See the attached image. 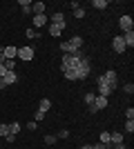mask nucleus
Instances as JSON below:
<instances>
[{"label":"nucleus","mask_w":134,"mask_h":149,"mask_svg":"<svg viewBox=\"0 0 134 149\" xmlns=\"http://www.w3.org/2000/svg\"><path fill=\"white\" fill-rule=\"evenodd\" d=\"M27 38H29V40H38L40 36H43V33H40V31H36L34 29V27H29V29H27V33H25Z\"/></svg>","instance_id":"nucleus-18"},{"label":"nucleus","mask_w":134,"mask_h":149,"mask_svg":"<svg viewBox=\"0 0 134 149\" xmlns=\"http://www.w3.org/2000/svg\"><path fill=\"white\" fill-rule=\"evenodd\" d=\"M5 140H7L9 145H11V143H16V134H7V136H5Z\"/></svg>","instance_id":"nucleus-30"},{"label":"nucleus","mask_w":134,"mask_h":149,"mask_svg":"<svg viewBox=\"0 0 134 149\" xmlns=\"http://www.w3.org/2000/svg\"><path fill=\"white\" fill-rule=\"evenodd\" d=\"M89 71H92V62H89V58H81L78 67L74 69V74H76V80H85V78L89 76Z\"/></svg>","instance_id":"nucleus-3"},{"label":"nucleus","mask_w":134,"mask_h":149,"mask_svg":"<svg viewBox=\"0 0 134 149\" xmlns=\"http://www.w3.org/2000/svg\"><path fill=\"white\" fill-rule=\"evenodd\" d=\"M123 91L125 93H134V85L132 82H125V85H123Z\"/></svg>","instance_id":"nucleus-28"},{"label":"nucleus","mask_w":134,"mask_h":149,"mask_svg":"<svg viewBox=\"0 0 134 149\" xmlns=\"http://www.w3.org/2000/svg\"><path fill=\"white\" fill-rule=\"evenodd\" d=\"M49 22V18H47V13H40V16H34V20H32V25H34V29L36 31H43V27Z\"/></svg>","instance_id":"nucleus-9"},{"label":"nucleus","mask_w":134,"mask_h":149,"mask_svg":"<svg viewBox=\"0 0 134 149\" xmlns=\"http://www.w3.org/2000/svg\"><path fill=\"white\" fill-rule=\"evenodd\" d=\"M2 74H5V65H0V78H2Z\"/></svg>","instance_id":"nucleus-36"},{"label":"nucleus","mask_w":134,"mask_h":149,"mask_svg":"<svg viewBox=\"0 0 134 149\" xmlns=\"http://www.w3.org/2000/svg\"><path fill=\"white\" fill-rule=\"evenodd\" d=\"M7 134H9V125H7V123H0V136L5 138Z\"/></svg>","instance_id":"nucleus-27"},{"label":"nucleus","mask_w":134,"mask_h":149,"mask_svg":"<svg viewBox=\"0 0 134 149\" xmlns=\"http://www.w3.org/2000/svg\"><path fill=\"white\" fill-rule=\"evenodd\" d=\"M103 78H105V82L109 85V89H112V91H114V89H119V85H121V82H119V74H116L114 69H107V71L103 74Z\"/></svg>","instance_id":"nucleus-4"},{"label":"nucleus","mask_w":134,"mask_h":149,"mask_svg":"<svg viewBox=\"0 0 134 149\" xmlns=\"http://www.w3.org/2000/svg\"><path fill=\"white\" fill-rule=\"evenodd\" d=\"M58 138H69V131L63 129V131H58Z\"/></svg>","instance_id":"nucleus-32"},{"label":"nucleus","mask_w":134,"mask_h":149,"mask_svg":"<svg viewBox=\"0 0 134 149\" xmlns=\"http://www.w3.org/2000/svg\"><path fill=\"white\" fill-rule=\"evenodd\" d=\"M125 118H128V120H134V109H132V107L125 111Z\"/></svg>","instance_id":"nucleus-31"},{"label":"nucleus","mask_w":134,"mask_h":149,"mask_svg":"<svg viewBox=\"0 0 134 149\" xmlns=\"http://www.w3.org/2000/svg\"><path fill=\"white\" fill-rule=\"evenodd\" d=\"M34 47H29V45H25V47H18V54H16V58H20V60H25V62H29V60H34Z\"/></svg>","instance_id":"nucleus-5"},{"label":"nucleus","mask_w":134,"mask_h":149,"mask_svg":"<svg viewBox=\"0 0 134 149\" xmlns=\"http://www.w3.org/2000/svg\"><path fill=\"white\" fill-rule=\"evenodd\" d=\"M94 9H107V0H92Z\"/></svg>","instance_id":"nucleus-20"},{"label":"nucleus","mask_w":134,"mask_h":149,"mask_svg":"<svg viewBox=\"0 0 134 149\" xmlns=\"http://www.w3.org/2000/svg\"><path fill=\"white\" fill-rule=\"evenodd\" d=\"M5 60H7V58L2 56V54H0V65H5Z\"/></svg>","instance_id":"nucleus-37"},{"label":"nucleus","mask_w":134,"mask_h":149,"mask_svg":"<svg viewBox=\"0 0 134 149\" xmlns=\"http://www.w3.org/2000/svg\"><path fill=\"white\" fill-rule=\"evenodd\" d=\"M96 87H98V96H105V98H107V96H112V89H109V85L105 82V78H103V76H98V78H96Z\"/></svg>","instance_id":"nucleus-6"},{"label":"nucleus","mask_w":134,"mask_h":149,"mask_svg":"<svg viewBox=\"0 0 134 149\" xmlns=\"http://www.w3.org/2000/svg\"><path fill=\"white\" fill-rule=\"evenodd\" d=\"M0 54L7 58V60H16V54H18V47H13V45H5V47H0Z\"/></svg>","instance_id":"nucleus-7"},{"label":"nucleus","mask_w":134,"mask_h":149,"mask_svg":"<svg viewBox=\"0 0 134 149\" xmlns=\"http://www.w3.org/2000/svg\"><path fill=\"white\" fill-rule=\"evenodd\" d=\"M43 118H45V113H43V111H36V123H40Z\"/></svg>","instance_id":"nucleus-33"},{"label":"nucleus","mask_w":134,"mask_h":149,"mask_svg":"<svg viewBox=\"0 0 134 149\" xmlns=\"http://www.w3.org/2000/svg\"><path fill=\"white\" fill-rule=\"evenodd\" d=\"M98 143L109 145V131H101V140H98Z\"/></svg>","instance_id":"nucleus-24"},{"label":"nucleus","mask_w":134,"mask_h":149,"mask_svg":"<svg viewBox=\"0 0 134 149\" xmlns=\"http://www.w3.org/2000/svg\"><path fill=\"white\" fill-rule=\"evenodd\" d=\"M81 149H94V145H83Z\"/></svg>","instance_id":"nucleus-35"},{"label":"nucleus","mask_w":134,"mask_h":149,"mask_svg":"<svg viewBox=\"0 0 134 149\" xmlns=\"http://www.w3.org/2000/svg\"><path fill=\"white\" fill-rule=\"evenodd\" d=\"M119 27L123 29V33H125V31H134V20H132V16H121V18H119Z\"/></svg>","instance_id":"nucleus-8"},{"label":"nucleus","mask_w":134,"mask_h":149,"mask_svg":"<svg viewBox=\"0 0 134 149\" xmlns=\"http://www.w3.org/2000/svg\"><path fill=\"white\" fill-rule=\"evenodd\" d=\"M2 89H5V87H2V80H0V91H2Z\"/></svg>","instance_id":"nucleus-38"},{"label":"nucleus","mask_w":134,"mask_h":149,"mask_svg":"<svg viewBox=\"0 0 134 149\" xmlns=\"http://www.w3.org/2000/svg\"><path fill=\"white\" fill-rule=\"evenodd\" d=\"M81 47H83V38L81 36H74V38H69V40L60 42V49H63L65 54H76V51H81Z\"/></svg>","instance_id":"nucleus-2"},{"label":"nucleus","mask_w":134,"mask_h":149,"mask_svg":"<svg viewBox=\"0 0 134 149\" xmlns=\"http://www.w3.org/2000/svg\"><path fill=\"white\" fill-rule=\"evenodd\" d=\"M36 127H38V123H36V120H29V123H27V129H29V131H34Z\"/></svg>","instance_id":"nucleus-29"},{"label":"nucleus","mask_w":134,"mask_h":149,"mask_svg":"<svg viewBox=\"0 0 134 149\" xmlns=\"http://www.w3.org/2000/svg\"><path fill=\"white\" fill-rule=\"evenodd\" d=\"M112 49H114V54H123V51H125V42H123L121 36L112 38Z\"/></svg>","instance_id":"nucleus-11"},{"label":"nucleus","mask_w":134,"mask_h":149,"mask_svg":"<svg viewBox=\"0 0 134 149\" xmlns=\"http://www.w3.org/2000/svg\"><path fill=\"white\" fill-rule=\"evenodd\" d=\"M114 149H128V147H125V145L121 143V145H114Z\"/></svg>","instance_id":"nucleus-34"},{"label":"nucleus","mask_w":134,"mask_h":149,"mask_svg":"<svg viewBox=\"0 0 134 149\" xmlns=\"http://www.w3.org/2000/svg\"><path fill=\"white\" fill-rule=\"evenodd\" d=\"M16 69V60H5V71H13Z\"/></svg>","instance_id":"nucleus-26"},{"label":"nucleus","mask_w":134,"mask_h":149,"mask_svg":"<svg viewBox=\"0 0 134 149\" xmlns=\"http://www.w3.org/2000/svg\"><path fill=\"white\" fill-rule=\"evenodd\" d=\"M49 109H51V100H49V98H40V102H38V111L47 113Z\"/></svg>","instance_id":"nucleus-15"},{"label":"nucleus","mask_w":134,"mask_h":149,"mask_svg":"<svg viewBox=\"0 0 134 149\" xmlns=\"http://www.w3.org/2000/svg\"><path fill=\"white\" fill-rule=\"evenodd\" d=\"M45 2H32V11H34V16H40V13H45Z\"/></svg>","instance_id":"nucleus-16"},{"label":"nucleus","mask_w":134,"mask_h":149,"mask_svg":"<svg viewBox=\"0 0 134 149\" xmlns=\"http://www.w3.org/2000/svg\"><path fill=\"white\" fill-rule=\"evenodd\" d=\"M20 131V123H9V134H18Z\"/></svg>","instance_id":"nucleus-25"},{"label":"nucleus","mask_w":134,"mask_h":149,"mask_svg":"<svg viewBox=\"0 0 134 149\" xmlns=\"http://www.w3.org/2000/svg\"><path fill=\"white\" fill-rule=\"evenodd\" d=\"M18 5H20V9H22V13H29V11H32V0H20Z\"/></svg>","instance_id":"nucleus-19"},{"label":"nucleus","mask_w":134,"mask_h":149,"mask_svg":"<svg viewBox=\"0 0 134 149\" xmlns=\"http://www.w3.org/2000/svg\"><path fill=\"white\" fill-rule=\"evenodd\" d=\"M45 145H56V136H54V134H47V136H45Z\"/></svg>","instance_id":"nucleus-23"},{"label":"nucleus","mask_w":134,"mask_h":149,"mask_svg":"<svg viewBox=\"0 0 134 149\" xmlns=\"http://www.w3.org/2000/svg\"><path fill=\"white\" fill-rule=\"evenodd\" d=\"M81 58L83 56V51H76V54H63V62H60V69H76L78 62H81Z\"/></svg>","instance_id":"nucleus-1"},{"label":"nucleus","mask_w":134,"mask_h":149,"mask_svg":"<svg viewBox=\"0 0 134 149\" xmlns=\"http://www.w3.org/2000/svg\"><path fill=\"white\" fill-rule=\"evenodd\" d=\"M94 107H96V111L105 109V107H107V98H105V96H96L94 98Z\"/></svg>","instance_id":"nucleus-14"},{"label":"nucleus","mask_w":134,"mask_h":149,"mask_svg":"<svg viewBox=\"0 0 134 149\" xmlns=\"http://www.w3.org/2000/svg\"><path fill=\"white\" fill-rule=\"evenodd\" d=\"M51 25H58V27H65V13L63 11H56L54 16H51Z\"/></svg>","instance_id":"nucleus-12"},{"label":"nucleus","mask_w":134,"mask_h":149,"mask_svg":"<svg viewBox=\"0 0 134 149\" xmlns=\"http://www.w3.org/2000/svg\"><path fill=\"white\" fill-rule=\"evenodd\" d=\"M0 80H2V87H9V85H13V82L18 80V76H16V71H5Z\"/></svg>","instance_id":"nucleus-10"},{"label":"nucleus","mask_w":134,"mask_h":149,"mask_svg":"<svg viewBox=\"0 0 134 149\" xmlns=\"http://www.w3.org/2000/svg\"><path fill=\"white\" fill-rule=\"evenodd\" d=\"M63 29H65V27H58V25H49V36H54V38H60Z\"/></svg>","instance_id":"nucleus-17"},{"label":"nucleus","mask_w":134,"mask_h":149,"mask_svg":"<svg viewBox=\"0 0 134 149\" xmlns=\"http://www.w3.org/2000/svg\"><path fill=\"white\" fill-rule=\"evenodd\" d=\"M94 98H96V93H94V91H87V93L83 96V100L87 102V105H94Z\"/></svg>","instance_id":"nucleus-21"},{"label":"nucleus","mask_w":134,"mask_h":149,"mask_svg":"<svg viewBox=\"0 0 134 149\" xmlns=\"http://www.w3.org/2000/svg\"><path fill=\"white\" fill-rule=\"evenodd\" d=\"M121 38H123V42H125V49H128V47L132 49L134 47V31H125Z\"/></svg>","instance_id":"nucleus-13"},{"label":"nucleus","mask_w":134,"mask_h":149,"mask_svg":"<svg viewBox=\"0 0 134 149\" xmlns=\"http://www.w3.org/2000/svg\"><path fill=\"white\" fill-rule=\"evenodd\" d=\"M123 131H125V134H134V120H128L125 127H123Z\"/></svg>","instance_id":"nucleus-22"}]
</instances>
